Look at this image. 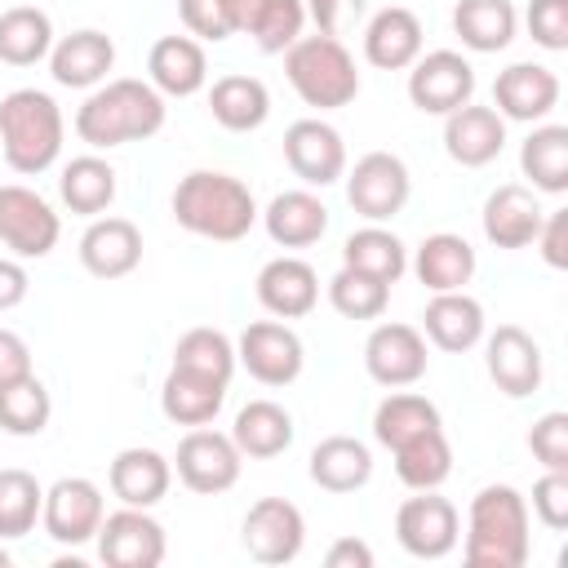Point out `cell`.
Segmentation results:
<instances>
[{
	"label": "cell",
	"mask_w": 568,
	"mask_h": 568,
	"mask_svg": "<svg viewBox=\"0 0 568 568\" xmlns=\"http://www.w3.org/2000/svg\"><path fill=\"white\" fill-rule=\"evenodd\" d=\"M257 9H262V0H222V18H226V31H231V36L248 31V27H253V18H257Z\"/></svg>",
	"instance_id": "55"
},
{
	"label": "cell",
	"mask_w": 568,
	"mask_h": 568,
	"mask_svg": "<svg viewBox=\"0 0 568 568\" xmlns=\"http://www.w3.org/2000/svg\"><path fill=\"white\" fill-rule=\"evenodd\" d=\"M457 537H462V515L435 488L399 501V510H395V541L413 559H444V555H453Z\"/></svg>",
	"instance_id": "10"
},
{
	"label": "cell",
	"mask_w": 568,
	"mask_h": 568,
	"mask_svg": "<svg viewBox=\"0 0 568 568\" xmlns=\"http://www.w3.org/2000/svg\"><path fill=\"white\" fill-rule=\"evenodd\" d=\"M302 27H306V4L302 0H262L248 36L257 40L262 53H284L288 44L302 40Z\"/></svg>",
	"instance_id": "45"
},
{
	"label": "cell",
	"mask_w": 568,
	"mask_h": 568,
	"mask_svg": "<svg viewBox=\"0 0 568 568\" xmlns=\"http://www.w3.org/2000/svg\"><path fill=\"white\" fill-rule=\"evenodd\" d=\"M209 111L226 133H253L271 115V93L257 75H217L209 89Z\"/></svg>",
	"instance_id": "32"
},
{
	"label": "cell",
	"mask_w": 568,
	"mask_h": 568,
	"mask_svg": "<svg viewBox=\"0 0 568 568\" xmlns=\"http://www.w3.org/2000/svg\"><path fill=\"white\" fill-rule=\"evenodd\" d=\"M62 235V217L31 186H0V244L13 257H49Z\"/></svg>",
	"instance_id": "11"
},
{
	"label": "cell",
	"mask_w": 568,
	"mask_h": 568,
	"mask_svg": "<svg viewBox=\"0 0 568 568\" xmlns=\"http://www.w3.org/2000/svg\"><path fill=\"white\" fill-rule=\"evenodd\" d=\"M484 364L488 377L501 395L524 399L541 386V346L532 333H524L519 324H497L484 342Z\"/></svg>",
	"instance_id": "18"
},
{
	"label": "cell",
	"mask_w": 568,
	"mask_h": 568,
	"mask_svg": "<svg viewBox=\"0 0 568 568\" xmlns=\"http://www.w3.org/2000/svg\"><path fill=\"white\" fill-rule=\"evenodd\" d=\"M532 244L541 248L546 266L564 271V266H568V209L546 213V217H541V231H537V240H532Z\"/></svg>",
	"instance_id": "51"
},
{
	"label": "cell",
	"mask_w": 568,
	"mask_h": 568,
	"mask_svg": "<svg viewBox=\"0 0 568 568\" xmlns=\"http://www.w3.org/2000/svg\"><path fill=\"white\" fill-rule=\"evenodd\" d=\"M342 266H355V271H368V275L395 284V280L408 271V248H404V240H399L395 231L368 222V226H359V231L346 235V244H342Z\"/></svg>",
	"instance_id": "39"
},
{
	"label": "cell",
	"mask_w": 568,
	"mask_h": 568,
	"mask_svg": "<svg viewBox=\"0 0 568 568\" xmlns=\"http://www.w3.org/2000/svg\"><path fill=\"white\" fill-rule=\"evenodd\" d=\"M444 422H439V408L426 399V395H417V390H390L377 408H373V439L382 444V448H399V444H408V439H417V435H426V430H439Z\"/></svg>",
	"instance_id": "35"
},
{
	"label": "cell",
	"mask_w": 568,
	"mask_h": 568,
	"mask_svg": "<svg viewBox=\"0 0 568 568\" xmlns=\"http://www.w3.org/2000/svg\"><path fill=\"white\" fill-rule=\"evenodd\" d=\"M257 302L266 315L275 320H302L315 311L320 302V275L311 262L302 257H271L262 271H257Z\"/></svg>",
	"instance_id": "21"
},
{
	"label": "cell",
	"mask_w": 568,
	"mask_h": 568,
	"mask_svg": "<svg viewBox=\"0 0 568 568\" xmlns=\"http://www.w3.org/2000/svg\"><path fill=\"white\" fill-rule=\"evenodd\" d=\"M257 217L280 248H311L328 231V209L315 191H280Z\"/></svg>",
	"instance_id": "28"
},
{
	"label": "cell",
	"mask_w": 568,
	"mask_h": 568,
	"mask_svg": "<svg viewBox=\"0 0 568 568\" xmlns=\"http://www.w3.org/2000/svg\"><path fill=\"white\" fill-rule=\"evenodd\" d=\"M328 302L342 320H382L386 302H390V284L368 275V271H355V266H342L333 280H328Z\"/></svg>",
	"instance_id": "44"
},
{
	"label": "cell",
	"mask_w": 568,
	"mask_h": 568,
	"mask_svg": "<svg viewBox=\"0 0 568 568\" xmlns=\"http://www.w3.org/2000/svg\"><path fill=\"white\" fill-rule=\"evenodd\" d=\"M559 106V75L541 62H510L493 80V111L501 120L537 124Z\"/></svg>",
	"instance_id": "17"
},
{
	"label": "cell",
	"mask_w": 568,
	"mask_h": 568,
	"mask_svg": "<svg viewBox=\"0 0 568 568\" xmlns=\"http://www.w3.org/2000/svg\"><path fill=\"white\" fill-rule=\"evenodd\" d=\"M231 439H235V448H240L244 457H253V462L280 457V453L293 444V417H288V408H280L275 399H248V404L235 413Z\"/></svg>",
	"instance_id": "33"
},
{
	"label": "cell",
	"mask_w": 568,
	"mask_h": 568,
	"mask_svg": "<svg viewBox=\"0 0 568 568\" xmlns=\"http://www.w3.org/2000/svg\"><path fill=\"white\" fill-rule=\"evenodd\" d=\"M27 288H31L27 266L18 257H0V311H13L27 297Z\"/></svg>",
	"instance_id": "53"
},
{
	"label": "cell",
	"mask_w": 568,
	"mask_h": 568,
	"mask_svg": "<svg viewBox=\"0 0 568 568\" xmlns=\"http://www.w3.org/2000/svg\"><path fill=\"white\" fill-rule=\"evenodd\" d=\"M9 564H13V555H9L4 546H0V568H9Z\"/></svg>",
	"instance_id": "56"
},
{
	"label": "cell",
	"mask_w": 568,
	"mask_h": 568,
	"mask_svg": "<svg viewBox=\"0 0 568 568\" xmlns=\"http://www.w3.org/2000/svg\"><path fill=\"white\" fill-rule=\"evenodd\" d=\"M426 337L422 328L413 324H377L364 342V368L377 386L386 390H399V386H413L426 377Z\"/></svg>",
	"instance_id": "15"
},
{
	"label": "cell",
	"mask_w": 568,
	"mask_h": 568,
	"mask_svg": "<svg viewBox=\"0 0 568 568\" xmlns=\"http://www.w3.org/2000/svg\"><path fill=\"white\" fill-rule=\"evenodd\" d=\"M53 49V22L36 4H13L0 13V62L36 67Z\"/></svg>",
	"instance_id": "38"
},
{
	"label": "cell",
	"mask_w": 568,
	"mask_h": 568,
	"mask_svg": "<svg viewBox=\"0 0 568 568\" xmlns=\"http://www.w3.org/2000/svg\"><path fill=\"white\" fill-rule=\"evenodd\" d=\"M475 98V67L457 49L422 53L408 67V102L426 115H448Z\"/></svg>",
	"instance_id": "13"
},
{
	"label": "cell",
	"mask_w": 568,
	"mask_h": 568,
	"mask_svg": "<svg viewBox=\"0 0 568 568\" xmlns=\"http://www.w3.org/2000/svg\"><path fill=\"white\" fill-rule=\"evenodd\" d=\"M311 479L324 493H355L373 479V453L355 435H328L311 448Z\"/></svg>",
	"instance_id": "31"
},
{
	"label": "cell",
	"mask_w": 568,
	"mask_h": 568,
	"mask_svg": "<svg viewBox=\"0 0 568 568\" xmlns=\"http://www.w3.org/2000/svg\"><path fill=\"white\" fill-rule=\"evenodd\" d=\"M106 515L102 488L84 475H67L53 488H44V506H40V524L58 546H84L98 537Z\"/></svg>",
	"instance_id": "12"
},
{
	"label": "cell",
	"mask_w": 568,
	"mask_h": 568,
	"mask_svg": "<svg viewBox=\"0 0 568 568\" xmlns=\"http://www.w3.org/2000/svg\"><path fill=\"white\" fill-rule=\"evenodd\" d=\"M528 528V497L510 484H488L470 497L462 559L470 568H524L532 550Z\"/></svg>",
	"instance_id": "3"
},
{
	"label": "cell",
	"mask_w": 568,
	"mask_h": 568,
	"mask_svg": "<svg viewBox=\"0 0 568 568\" xmlns=\"http://www.w3.org/2000/svg\"><path fill=\"white\" fill-rule=\"evenodd\" d=\"M342 178H346V204L368 222H390L413 195L408 164L399 155H390V151L359 155L355 169L342 173Z\"/></svg>",
	"instance_id": "6"
},
{
	"label": "cell",
	"mask_w": 568,
	"mask_h": 568,
	"mask_svg": "<svg viewBox=\"0 0 568 568\" xmlns=\"http://www.w3.org/2000/svg\"><path fill=\"white\" fill-rule=\"evenodd\" d=\"M240 466H244V453L235 448V439L222 430H209V426H191L173 457L178 479L200 497H217V493L235 488Z\"/></svg>",
	"instance_id": "7"
},
{
	"label": "cell",
	"mask_w": 568,
	"mask_h": 568,
	"mask_svg": "<svg viewBox=\"0 0 568 568\" xmlns=\"http://www.w3.org/2000/svg\"><path fill=\"white\" fill-rule=\"evenodd\" d=\"M67 120L44 89H13L0 98V155L13 173L36 178L58 164Z\"/></svg>",
	"instance_id": "4"
},
{
	"label": "cell",
	"mask_w": 568,
	"mask_h": 568,
	"mask_svg": "<svg viewBox=\"0 0 568 568\" xmlns=\"http://www.w3.org/2000/svg\"><path fill=\"white\" fill-rule=\"evenodd\" d=\"M528 448L546 470H568V413H541L528 430Z\"/></svg>",
	"instance_id": "46"
},
{
	"label": "cell",
	"mask_w": 568,
	"mask_h": 568,
	"mask_svg": "<svg viewBox=\"0 0 568 568\" xmlns=\"http://www.w3.org/2000/svg\"><path fill=\"white\" fill-rule=\"evenodd\" d=\"M484 240L497 244V248H528L541 231V200L532 186L524 182H501L488 200H484Z\"/></svg>",
	"instance_id": "19"
},
{
	"label": "cell",
	"mask_w": 568,
	"mask_h": 568,
	"mask_svg": "<svg viewBox=\"0 0 568 568\" xmlns=\"http://www.w3.org/2000/svg\"><path fill=\"white\" fill-rule=\"evenodd\" d=\"M58 195L71 213L80 217H102L115 200V169L102 155H75L62 178H58Z\"/></svg>",
	"instance_id": "37"
},
{
	"label": "cell",
	"mask_w": 568,
	"mask_h": 568,
	"mask_svg": "<svg viewBox=\"0 0 568 568\" xmlns=\"http://www.w3.org/2000/svg\"><path fill=\"white\" fill-rule=\"evenodd\" d=\"M284 75L293 93L315 111H337L359 98V71L337 36H302L284 49Z\"/></svg>",
	"instance_id": "5"
},
{
	"label": "cell",
	"mask_w": 568,
	"mask_h": 568,
	"mask_svg": "<svg viewBox=\"0 0 568 568\" xmlns=\"http://www.w3.org/2000/svg\"><path fill=\"white\" fill-rule=\"evenodd\" d=\"M111 67H115V44L106 31H93V27L71 31L49 49V75L62 89H98Z\"/></svg>",
	"instance_id": "22"
},
{
	"label": "cell",
	"mask_w": 568,
	"mask_h": 568,
	"mask_svg": "<svg viewBox=\"0 0 568 568\" xmlns=\"http://www.w3.org/2000/svg\"><path fill=\"white\" fill-rule=\"evenodd\" d=\"M226 404V382L204 377V373H186V368H169L164 386H160V413L173 426H209Z\"/></svg>",
	"instance_id": "29"
},
{
	"label": "cell",
	"mask_w": 568,
	"mask_h": 568,
	"mask_svg": "<svg viewBox=\"0 0 568 568\" xmlns=\"http://www.w3.org/2000/svg\"><path fill=\"white\" fill-rule=\"evenodd\" d=\"M501 146H506V120L493 106L466 102V106H457V111L444 115V151L462 169L493 164L501 155Z\"/></svg>",
	"instance_id": "20"
},
{
	"label": "cell",
	"mask_w": 568,
	"mask_h": 568,
	"mask_svg": "<svg viewBox=\"0 0 568 568\" xmlns=\"http://www.w3.org/2000/svg\"><path fill=\"white\" fill-rule=\"evenodd\" d=\"M40 506H44V488L31 470H0V541H18L36 528L40 519Z\"/></svg>",
	"instance_id": "43"
},
{
	"label": "cell",
	"mask_w": 568,
	"mask_h": 568,
	"mask_svg": "<svg viewBox=\"0 0 568 568\" xmlns=\"http://www.w3.org/2000/svg\"><path fill=\"white\" fill-rule=\"evenodd\" d=\"M106 484L111 493L120 497V506H160L169 484H173V462L155 448H120L111 457V470H106Z\"/></svg>",
	"instance_id": "25"
},
{
	"label": "cell",
	"mask_w": 568,
	"mask_h": 568,
	"mask_svg": "<svg viewBox=\"0 0 568 568\" xmlns=\"http://www.w3.org/2000/svg\"><path fill=\"white\" fill-rule=\"evenodd\" d=\"M164 93L151 84V80H106L98 84L80 111H75V133L80 142H89L93 151H111V146H124V142H146L164 129Z\"/></svg>",
	"instance_id": "1"
},
{
	"label": "cell",
	"mask_w": 568,
	"mask_h": 568,
	"mask_svg": "<svg viewBox=\"0 0 568 568\" xmlns=\"http://www.w3.org/2000/svg\"><path fill=\"white\" fill-rule=\"evenodd\" d=\"M306 546V519L293 501L284 497H262L248 506L244 515V550L248 559L266 564V568H284L302 555Z\"/></svg>",
	"instance_id": "14"
},
{
	"label": "cell",
	"mask_w": 568,
	"mask_h": 568,
	"mask_svg": "<svg viewBox=\"0 0 568 568\" xmlns=\"http://www.w3.org/2000/svg\"><path fill=\"white\" fill-rule=\"evenodd\" d=\"M515 4L510 0H457L453 31L470 53H501L515 40Z\"/></svg>",
	"instance_id": "34"
},
{
	"label": "cell",
	"mask_w": 568,
	"mask_h": 568,
	"mask_svg": "<svg viewBox=\"0 0 568 568\" xmlns=\"http://www.w3.org/2000/svg\"><path fill=\"white\" fill-rule=\"evenodd\" d=\"M532 515L550 532H564L568 528V470H546L532 484Z\"/></svg>",
	"instance_id": "48"
},
{
	"label": "cell",
	"mask_w": 568,
	"mask_h": 568,
	"mask_svg": "<svg viewBox=\"0 0 568 568\" xmlns=\"http://www.w3.org/2000/svg\"><path fill=\"white\" fill-rule=\"evenodd\" d=\"M235 364H244L262 386H288L302 377L306 346L284 320H253L235 342Z\"/></svg>",
	"instance_id": "8"
},
{
	"label": "cell",
	"mask_w": 568,
	"mask_h": 568,
	"mask_svg": "<svg viewBox=\"0 0 568 568\" xmlns=\"http://www.w3.org/2000/svg\"><path fill=\"white\" fill-rule=\"evenodd\" d=\"M284 160L306 186H333L346 173V142L328 120H293L284 129Z\"/></svg>",
	"instance_id": "16"
},
{
	"label": "cell",
	"mask_w": 568,
	"mask_h": 568,
	"mask_svg": "<svg viewBox=\"0 0 568 568\" xmlns=\"http://www.w3.org/2000/svg\"><path fill=\"white\" fill-rule=\"evenodd\" d=\"M364 58L377 71H408L422 58V18L404 4H386L364 27Z\"/></svg>",
	"instance_id": "24"
},
{
	"label": "cell",
	"mask_w": 568,
	"mask_h": 568,
	"mask_svg": "<svg viewBox=\"0 0 568 568\" xmlns=\"http://www.w3.org/2000/svg\"><path fill=\"white\" fill-rule=\"evenodd\" d=\"M422 337H430L448 355H462L484 342V306L466 288L435 293L422 311Z\"/></svg>",
	"instance_id": "27"
},
{
	"label": "cell",
	"mask_w": 568,
	"mask_h": 568,
	"mask_svg": "<svg viewBox=\"0 0 568 568\" xmlns=\"http://www.w3.org/2000/svg\"><path fill=\"white\" fill-rule=\"evenodd\" d=\"M98 559L106 568H160L164 564V528L151 510L142 506H120L111 515H102V528H98Z\"/></svg>",
	"instance_id": "9"
},
{
	"label": "cell",
	"mask_w": 568,
	"mask_h": 568,
	"mask_svg": "<svg viewBox=\"0 0 568 568\" xmlns=\"http://www.w3.org/2000/svg\"><path fill=\"white\" fill-rule=\"evenodd\" d=\"M324 564H328V568H373V550H368V541H359V537H337V541L328 546Z\"/></svg>",
	"instance_id": "54"
},
{
	"label": "cell",
	"mask_w": 568,
	"mask_h": 568,
	"mask_svg": "<svg viewBox=\"0 0 568 568\" xmlns=\"http://www.w3.org/2000/svg\"><path fill=\"white\" fill-rule=\"evenodd\" d=\"M178 13H182V27L195 36V40H226V18H222V0H178Z\"/></svg>",
	"instance_id": "50"
},
{
	"label": "cell",
	"mask_w": 568,
	"mask_h": 568,
	"mask_svg": "<svg viewBox=\"0 0 568 568\" xmlns=\"http://www.w3.org/2000/svg\"><path fill=\"white\" fill-rule=\"evenodd\" d=\"M53 417V399L36 373L0 382V430L9 435H40Z\"/></svg>",
	"instance_id": "41"
},
{
	"label": "cell",
	"mask_w": 568,
	"mask_h": 568,
	"mask_svg": "<svg viewBox=\"0 0 568 568\" xmlns=\"http://www.w3.org/2000/svg\"><path fill=\"white\" fill-rule=\"evenodd\" d=\"M173 368H186V373H204V377H217L231 386V373H235V342L222 333V328H186L173 346Z\"/></svg>",
	"instance_id": "42"
},
{
	"label": "cell",
	"mask_w": 568,
	"mask_h": 568,
	"mask_svg": "<svg viewBox=\"0 0 568 568\" xmlns=\"http://www.w3.org/2000/svg\"><path fill=\"white\" fill-rule=\"evenodd\" d=\"M80 262L98 280H120L142 262V231L129 217H93L80 235Z\"/></svg>",
	"instance_id": "23"
},
{
	"label": "cell",
	"mask_w": 568,
	"mask_h": 568,
	"mask_svg": "<svg viewBox=\"0 0 568 568\" xmlns=\"http://www.w3.org/2000/svg\"><path fill=\"white\" fill-rule=\"evenodd\" d=\"M146 80L164 93V98H191L204 89L209 80V58L204 44L191 36H160L146 53Z\"/></svg>",
	"instance_id": "26"
},
{
	"label": "cell",
	"mask_w": 568,
	"mask_h": 568,
	"mask_svg": "<svg viewBox=\"0 0 568 568\" xmlns=\"http://www.w3.org/2000/svg\"><path fill=\"white\" fill-rule=\"evenodd\" d=\"M31 373V351L13 328H0V382L27 377Z\"/></svg>",
	"instance_id": "52"
},
{
	"label": "cell",
	"mask_w": 568,
	"mask_h": 568,
	"mask_svg": "<svg viewBox=\"0 0 568 568\" xmlns=\"http://www.w3.org/2000/svg\"><path fill=\"white\" fill-rule=\"evenodd\" d=\"M390 453H395V475H399V484L413 488V493L439 488V484L453 475V448H448L444 426H439V430H426V435H417V439H408V444H399V448H390Z\"/></svg>",
	"instance_id": "40"
},
{
	"label": "cell",
	"mask_w": 568,
	"mask_h": 568,
	"mask_svg": "<svg viewBox=\"0 0 568 568\" xmlns=\"http://www.w3.org/2000/svg\"><path fill=\"white\" fill-rule=\"evenodd\" d=\"M528 36L532 44L564 53L568 49V0H528Z\"/></svg>",
	"instance_id": "47"
},
{
	"label": "cell",
	"mask_w": 568,
	"mask_h": 568,
	"mask_svg": "<svg viewBox=\"0 0 568 568\" xmlns=\"http://www.w3.org/2000/svg\"><path fill=\"white\" fill-rule=\"evenodd\" d=\"M173 222L200 240L235 244L253 231L257 200L240 178L222 169H195L173 186Z\"/></svg>",
	"instance_id": "2"
},
{
	"label": "cell",
	"mask_w": 568,
	"mask_h": 568,
	"mask_svg": "<svg viewBox=\"0 0 568 568\" xmlns=\"http://www.w3.org/2000/svg\"><path fill=\"white\" fill-rule=\"evenodd\" d=\"M413 275L430 288V293H453V288H466L470 275H475V248L470 240L453 235V231H435L417 244V257H413Z\"/></svg>",
	"instance_id": "30"
},
{
	"label": "cell",
	"mask_w": 568,
	"mask_h": 568,
	"mask_svg": "<svg viewBox=\"0 0 568 568\" xmlns=\"http://www.w3.org/2000/svg\"><path fill=\"white\" fill-rule=\"evenodd\" d=\"M306 4V18L315 22L320 36H346L359 18H364V0H302Z\"/></svg>",
	"instance_id": "49"
},
{
	"label": "cell",
	"mask_w": 568,
	"mask_h": 568,
	"mask_svg": "<svg viewBox=\"0 0 568 568\" xmlns=\"http://www.w3.org/2000/svg\"><path fill=\"white\" fill-rule=\"evenodd\" d=\"M519 169L541 195H564L568 191V129L564 124H541L524 138L519 146Z\"/></svg>",
	"instance_id": "36"
}]
</instances>
